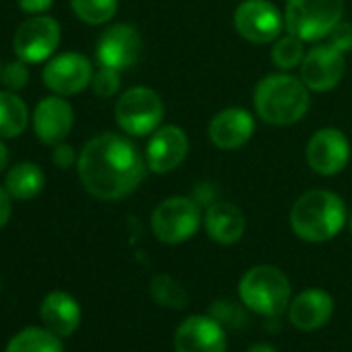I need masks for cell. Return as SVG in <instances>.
I'll list each match as a JSON object with an SVG mask.
<instances>
[{
  "instance_id": "9c48e42d",
  "label": "cell",
  "mask_w": 352,
  "mask_h": 352,
  "mask_svg": "<svg viewBox=\"0 0 352 352\" xmlns=\"http://www.w3.org/2000/svg\"><path fill=\"white\" fill-rule=\"evenodd\" d=\"M286 28L282 13L270 0H243L234 11V30L251 44H270Z\"/></svg>"
},
{
  "instance_id": "cb8c5ba5",
  "label": "cell",
  "mask_w": 352,
  "mask_h": 352,
  "mask_svg": "<svg viewBox=\"0 0 352 352\" xmlns=\"http://www.w3.org/2000/svg\"><path fill=\"white\" fill-rule=\"evenodd\" d=\"M149 294L160 307L172 309V311H179V309L187 307V302H189L187 290L172 276H166V274H157V276L151 278Z\"/></svg>"
},
{
  "instance_id": "d6986e66",
  "label": "cell",
  "mask_w": 352,
  "mask_h": 352,
  "mask_svg": "<svg viewBox=\"0 0 352 352\" xmlns=\"http://www.w3.org/2000/svg\"><path fill=\"white\" fill-rule=\"evenodd\" d=\"M333 313V298L321 288L302 290L288 307L290 323L302 331L323 327Z\"/></svg>"
},
{
  "instance_id": "5bb4252c",
  "label": "cell",
  "mask_w": 352,
  "mask_h": 352,
  "mask_svg": "<svg viewBox=\"0 0 352 352\" xmlns=\"http://www.w3.org/2000/svg\"><path fill=\"white\" fill-rule=\"evenodd\" d=\"M350 160V143L338 129H321L307 143V162L313 172L333 176L346 168Z\"/></svg>"
},
{
  "instance_id": "4fadbf2b",
  "label": "cell",
  "mask_w": 352,
  "mask_h": 352,
  "mask_svg": "<svg viewBox=\"0 0 352 352\" xmlns=\"http://www.w3.org/2000/svg\"><path fill=\"white\" fill-rule=\"evenodd\" d=\"M189 153V137L187 133L176 126L166 124L151 133V139L145 149L147 168L155 174H166L179 168Z\"/></svg>"
},
{
  "instance_id": "44dd1931",
  "label": "cell",
  "mask_w": 352,
  "mask_h": 352,
  "mask_svg": "<svg viewBox=\"0 0 352 352\" xmlns=\"http://www.w3.org/2000/svg\"><path fill=\"white\" fill-rule=\"evenodd\" d=\"M46 185V174L36 162H19L9 168L5 176V189L17 201L36 199Z\"/></svg>"
},
{
  "instance_id": "6da1fadb",
  "label": "cell",
  "mask_w": 352,
  "mask_h": 352,
  "mask_svg": "<svg viewBox=\"0 0 352 352\" xmlns=\"http://www.w3.org/2000/svg\"><path fill=\"white\" fill-rule=\"evenodd\" d=\"M147 162L122 135L102 133L89 139L77 160L83 189L100 201L129 197L145 179Z\"/></svg>"
},
{
  "instance_id": "3957f363",
  "label": "cell",
  "mask_w": 352,
  "mask_h": 352,
  "mask_svg": "<svg viewBox=\"0 0 352 352\" xmlns=\"http://www.w3.org/2000/svg\"><path fill=\"white\" fill-rule=\"evenodd\" d=\"M346 224V206L340 195L315 189L300 195L290 210V226L294 234L307 243H325L333 239Z\"/></svg>"
},
{
  "instance_id": "7a4b0ae2",
  "label": "cell",
  "mask_w": 352,
  "mask_h": 352,
  "mask_svg": "<svg viewBox=\"0 0 352 352\" xmlns=\"http://www.w3.org/2000/svg\"><path fill=\"white\" fill-rule=\"evenodd\" d=\"M309 87L302 83V79L278 73L263 77L253 91V104L255 112L261 120L286 126L302 120V116L309 110L311 96Z\"/></svg>"
},
{
  "instance_id": "52a82bcc",
  "label": "cell",
  "mask_w": 352,
  "mask_h": 352,
  "mask_svg": "<svg viewBox=\"0 0 352 352\" xmlns=\"http://www.w3.org/2000/svg\"><path fill=\"white\" fill-rule=\"evenodd\" d=\"M114 116L118 126L126 135L145 137L160 129V122L164 118V104L153 89L131 87L118 98L114 106Z\"/></svg>"
},
{
  "instance_id": "9a60e30c",
  "label": "cell",
  "mask_w": 352,
  "mask_h": 352,
  "mask_svg": "<svg viewBox=\"0 0 352 352\" xmlns=\"http://www.w3.org/2000/svg\"><path fill=\"white\" fill-rule=\"evenodd\" d=\"M176 352H226V333L218 319L208 315L187 317L174 336Z\"/></svg>"
},
{
  "instance_id": "4dcf8cb0",
  "label": "cell",
  "mask_w": 352,
  "mask_h": 352,
  "mask_svg": "<svg viewBox=\"0 0 352 352\" xmlns=\"http://www.w3.org/2000/svg\"><path fill=\"white\" fill-rule=\"evenodd\" d=\"M54 0H19V9L28 15H44L52 9Z\"/></svg>"
},
{
  "instance_id": "277c9868",
  "label": "cell",
  "mask_w": 352,
  "mask_h": 352,
  "mask_svg": "<svg viewBox=\"0 0 352 352\" xmlns=\"http://www.w3.org/2000/svg\"><path fill=\"white\" fill-rule=\"evenodd\" d=\"M243 302L257 315L278 317L290 307V282L274 265L251 267L239 284Z\"/></svg>"
},
{
  "instance_id": "836d02e7",
  "label": "cell",
  "mask_w": 352,
  "mask_h": 352,
  "mask_svg": "<svg viewBox=\"0 0 352 352\" xmlns=\"http://www.w3.org/2000/svg\"><path fill=\"white\" fill-rule=\"evenodd\" d=\"M247 352H276V348L265 342H259V344H253Z\"/></svg>"
},
{
  "instance_id": "ac0fdd59",
  "label": "cell",
  "mask_w": 352,
  "mask_h": 352,
  "mask_svg": "<svg viewBox=\"0 0 352 352\" xmlns=\"http://www.w3.org/2000/svg\"><path fill=\"white\" fill-rule=\"evenodd\" d=\"M40 319L44 321V327L58 338H69L81 323V307L69 292L52 290L40 305Z\"/></svg>"
},
{
  "instance_id": "d4e9b609",
  "label": "cell",
  "mask_w": 352,
  "mask_h": 352,
  "mask_svg": "<svg viewBox=\"0 0 352 352\" xmlns=\"http://www.w3.org/2000/svg\"><path fill=\"white\" fill-rule=\"evenodd\" d=\"M71 9L87 25H104L116 15L118 0H71Z\"/></svg>"
},
{
  "instance_id": "f1b7e54d",
  "label": "cell",
  "mask_w": 352,
  "mask_h": 352,
  "mask_svg": "<svg viewBox=\"0 0 352 352\" xmlns=\"http://www.w3.org/2000/svg\"><path fill=\"white\" fill-rule=\"evenodd\" d=\"M327 44H331L333 48H338L340 52H350L352 50V23H344L340 21L331 32L329 36L325 38Z\"/></svg>"
},
{
  "instance_id": "f546056e",
  "label": "cell",
  "mask_w": 352,
  "mask_h": 352,
  "mask_svg": "<svg viewBox=\"0 0 352 352\" xmlns=\"http://www.w3.org/2000/svg\"><path fill=\"white\" fill-rule=\"evenodd\" d=\"M79 157H77V153H75V149L69 145V143H58V145H54V151H52V162H54V166L56 168H60V170H69V168H73V164L77 162Z\"/></svg>"
},
{
  "instance_id": "e0dca14e",
  "label": "cell",
  "mask_w": 352,
  "mask_h": 352,
  "mask_svg": "<svg viewBox=\"0 0 352 352\" xmlns=\"http://www.w3.org/2000/svg\"><path fill=\"white\" fill-rule=\"evenodd\" d=\"M255 133V120L245 108H226L210 122V139L218 149H239Z\"/></svg>"
},
{
  "instance_id": "ba28073f",
  "label": "cell",
  "mask_w": 352,
  "mask_h": 352,
  "mask_svg": "<svg viewBox=\"0 0 352 352\" xmlns=\"http://www.w3.org/2000/svg\"><path fill=\"white\" fill-rule=\"evenodd\" d=\"M60 46V25L48 15H32L25 19L13 38V50L17 58L28 65L44 63L54 56Z\"/></svg>"
},
{
  "instance_id": "83f0119b",
  "label": "cell",
  "mask_w": 352,
  "mask_h": 352,
  "mask_svg": "<svg viewBox=\"0 0 352 352\" xmlns=\"http://www.w3.org/2000/svg\"><path fill=\"white\" fill-rule=\"evenodd\" d=\"M0 83H3L9 91H21L28 87L30 83V69L25 60H15V63H7L3 67V77H0Z\"/></svg>"
},
{
  "instance_id": "ffe728a7",
  "label": "cell",
  "mask_w": 352,
  "mask_h": 352,
  "mask_svg": "<svg viewBox=\"0 0 352 352\" xmlns=\"http://www.w3.org/2000/svg\"><path fill=\"white\" fill-rule=\"evenodd\" d=\"M204 224H206L210 239L220 243V245L239 243L245 234V228H247L245 214L236 206L226 204V201L212 204L204 216Z\"/></svg>"
},
{
  "instance_id": "5b68a950",
  "label": "cell",
  "mask_w": 352,
  "mask_h": 352,
  "mask_svg": "<svg viewBox=\"0 0 352 352\" xmlns=\"http://www.w3.org/2000/svg\"><path fill=\"white\" fill-rule=\"evenodd\" d=\"M344 0H288L284 11L286 32L302 42L325 40L342 21Z\"/></svg>"
},
{
  "instance_id": "7402d4cb",
  "label": "cell",
  "mask_w": 352,
  "mask_h": 352,
  "mask_svg": "<svg viewBox=\"0 0 352 352\" xmlns=\"http://www.w3.org/2000/svg\"><path fill=\"white\" fill-rule=\"evenodd\" d=\"M30 108L15 91H0V139H15L25 133Z\"/></svg>"
},
{
  "instance_id": "d590c367",
  "label": "cell",
  "mask_w": 352,
  "mask_h": 352,
  "mask_svg": "<svg viewBox=\"0 0 352 352\" xmlns=\"http://www.w3.org/2000/svg\"><path fill=\"white\" fill-rule=\"evenodd\" d=\"M350 228H352V216H350Z\"/></svg>"
},
{
  "instance_id": "30bf717a",
  "label": "cell",
  "mask_w": 352,
  "mask_h": 352,
  "mask_svg": "<svg viewBox=\"0 0 352 352\" xmlns=\"http://www.w3.org/2000/svg\"><path fill=\"white\" fill-rule=\"evenodd\" d=\"M42 79L44 85L56 96H75L91 85L94 67L87 56L79 52H65L48 60Z\"/></svg>"
},
{
  "instance_id": "1f68e13d",
  "label": "cell",
  "mask_w": 352,
  "mask_h": 352,
  "mask_svg": "<svg viewBox=\"0 0 352 352\" xmlns=\"http://www.w3.org/2000/svg\"><path fill=\"white\" fill-rule=\"evenodd\" d=\"M11 195L5 187H0V230H3L9 220H11V214H13V206H11Z\"/></svg>"
},
{
  "instance_id": "7c38bea8",
  "label": "cell",
  "mask_w": 352,
  "mask_h": 352,
  "mask_svg": "<svg viewBox=\"0 0 352 352\" xmlns=\"http://www.w3.org/2000/svg\"><path fill=\"white\" fill-rule=\"evenodd\" d=\"M344 52L331 44L313 46L300 63V79L311 91H329L344 77Z\"/></svg>"
},
{
  "instance_id": "8fae6325",
  "label": "cell",
  "mask_w": 352,
  "mask_h": 352,
  "mask_svg": "<svg viewBox=\"0 0 352 352\" xmlns=\"http://www.w3.org/2000/svg\"><path fill=\"white\" fill-rule=\"evenodd\" d=\"M143 42L141 34L126 23L110 25L98 40L96 56L100 67H110L116 71H124L139 60Z\"/></svg>"
},
{
  "instance_id": "484cf974",
  "label": "cell",
  "mask_w": 352,
  "mask_h": 352,
  "mask_svg": "<svg viewBox=\"0 0 352 352\" xmlns=\"http://www.w3.org/2000/svg\"><path fill=\"white\" fill-rule=\"evenodd\" d=\"M302 40L292 36V34H286V36H280L276 42H274V48H272V60L278 69L282 71H292L296 69L302 58H305V48H302Z\"/></svg>"
},
{
  "instance_id": "603a6c76",
  "label": "cell",
  "mask_w": 352,
  "mask_h": 352,
  "mask_svg": "<svg viewBox=\"0 0 352 352\" xmlns=\"http://www.w3.org/2000/svg\"><path fill=\"white\" fill-rule=\"evenodd\" d=\"M5 352H65L56 333L46 327H25L11 338Z\"/></svg>"
},
{
  "instance_id": "d6a6232c",
  "label": "cell",
  "mask_w": 352,
  "mask_h": 352,
  "mask_svg": "<svg viewBox=\"0 0 352 352\" xmlns=\"http://www.w3.org/2000/svg\"><path fill=\"white\" fill-rule=\"evenodd\" d=\"M7 166H9V149L3 141H0V174L7 170Z\"/></svg>"
},
{
  "instance_id": "8992f818",
  "label": "cell",
  "mask_w": 352,
  "mask_h": 352,
  "mask_svg": "<svg viewBox=\"0 0 352 352\" xmlns=\"http://www.w3.org/2000/svg\"><path fill=\"white\" fill-rule=\"evenodd\" d=\"M201 226L199 204L189 197H168L151 214V230L160 243L181 245Z\"/></svg>"
},
{
  "instance_id": "4316f807",
  "label": "cell",
  "mask_w": 352,
  "mask_h": 352,
  "mask_svg": "<svg viewBox=\"0 0 352 352\" xmlns=\"http://www.w3.org/2000/svg\"><path fill=\"white\" fill-rule=\"evenodd\" d=\"M94 94L98 98H112L118 94L120 89V71L116 69H110V67H100L96 73H94V79H91V85Z\"/></svg>"
},
{
  "instance_id": "8d00e7d4",
  "label": "cell",
  "mask_w": 352,
  "mask_h": 352,
  "mask_svg": "<svg viewBox=\"0 0 352 352\" xmlns=\"http://www.w3.org/2000/svg\"><path fill=\"white\" fill-rule=\"evenodd\" d=\"M0 288H3V282H0Z\"/></svg>"
},
{
  "instance_id": "e575fe53",
  "label": "cell",
  "mask_w": 352,
  "mask_h": 352,
  "mask_svg": "<svg viewBox=\"0 0 352 352\" xmlns=\"http://www.w3.org/2000/svg\"><path fill=\"white\" fill-rule=\"evenodd\" d=\"M0 77H3V65H0Z\"/></svg>"
},
{
  "instance_id": "2e32d148",
  "label": "cell",
  "mask_w": 352,
  "mask_h": 352,
  "mask_svg": "<svg viewBox=\"0 0 352 352\" xmlns=\"http://www.w3.org/2000/svg\"><path fill=\"white\" fill-rule=\"evenodd\" d=\"M34 131L46 145L63 143L75 122L73 106L63 96H50L38 102L34 110Z\"/></svg>"
}]
</instances>
